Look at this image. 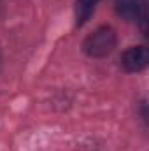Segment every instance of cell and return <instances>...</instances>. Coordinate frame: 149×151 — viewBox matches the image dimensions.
<instances>
[{
	"label": "cell",
	"instance_id": "cell-1",
	"mask_svg": "<svg viewBox=\"0 0 149 151\" xmlns=\"http://www.w3.org/2000/svg\"><path fill=\"white\" fill-rule=\"evenodd\" d=\"M116 42H117V37H116L114 28L100 27V28H97L93 34H90L86 37L82 47H84V53L88 56H91V58H104L116 47Z\"/></svg>",
	"mask_w": 149,
	"mask_h": 151
},
{
	"label": "cell",
	"instance_id": "cell-2",
	"mask_svg": "<svg viewBox=\"0 0 149 151\" xmlns=\"http://www.w3.org/2000/svg\"><path fill=\"white\" fill-rule=\"evenodd\" d=\"M116 12L128 21H139L146 30V19H148L146 0H116Z\"/></svg>",
	"mask_w": 149,
	"mask_h": 151
},
{
	"label": "cell",
	"instance_id": "cell-3",
	"mask_svg": "<svg viewBox=\"0 0 149 151\" xmlns=\"http://www.w3.org/2000/svg\"><path fill=\"white\" fill-rule=\"evenodd\" d=\"M148 63H149V53L144 46L128 47L121 55V67L126 72H140L148 67Z\"/></svg>",
	"mask_w": 149,
	"mask_h": 151
},
{
	"label": "cell",
	"instance_id": "cell-4",
	"mask_svg": "<svg viewBox=\"0 0 149 151\" xmlns=\"http://www.w3.org/2000/svg\"><path fill=\"white\" fill-rule=\"evenodd\" d=\"M98 2L100 0H77L75 2V19H77L79 27L84 25L90 19V16L93 14V11H95Z\"/></svg>",
	"mask_w": 149,
	"mask_h": 151
}]
</instances>
